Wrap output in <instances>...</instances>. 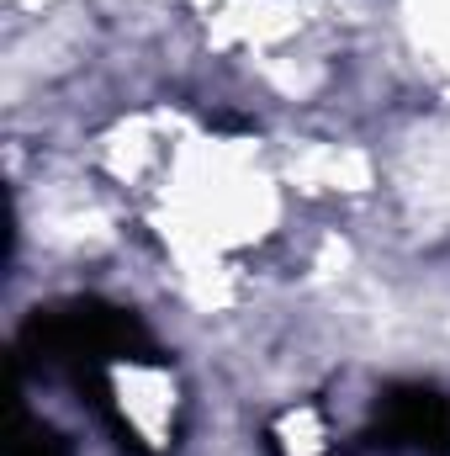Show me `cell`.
<instances>
[{"mask_svg": "<svg viewBox=\"0 0 450 456\" xmlns=\"http://www.w3.org/2000/svg\"><path fill=\"white\" fill-rule=\"evenodd\" d=\"M408 21L419 32V48L450 75V0H408Z\"/></svg>", "mask_w": 450, "mask_h": 456, "instance_id": "obj_1", "label": "cell"}]
</instances>
